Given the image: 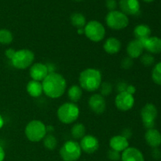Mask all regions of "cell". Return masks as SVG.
Masks as SVG:
<instances>
[{"mask_svg":"<svg viewBox=\"0 0 161 161\" xmlns=\"http://www.w3.org/2000/svg\"><path fill=\"white\" fill-rule=\"evenodd\" d=\"M83 96V89L80 86V85H72L68 90V97L71 102L76 103Z\"/></svg>","mask_w":161,"mask_h":161,"instance_id":"cell-23","label":"cell"},{"mask_svg":"<svg viewBox=\"0 0 161 161\" xmlns=\"http://www.w3.org/2000/svg\"><path fill=\"white\" fill-rule=\"evenodd\" d=\"M122 47L121 42L116 37H109L105 39L103 43V49L108 54H116L119 53Z\"/></svg>","mask_w":161,"mask_h":161,"instance_id":"cell-20","label":"cell"},{"mask_svg":"<svg viewBox=\"0 0 161 161\" xmlns=\"http://www.w3.org/2000/svg\"><path fill=\"white\" fill-rule=\"evenodd\" d=\"M152 156L154 159L156 160H158L161 157V152L160 149H158L157 148H153V150L152 152Z\"/></svg>","mask_w":161,"mask_h":161,"instance_id":"cell-35","label":"cell"},{"mask_svg":"<svg viewBox=\"0 0 161 161\" xmlns=\"http://www.w3.org/2000/svg\"><path fill=\"white\" fill-rule=\"evenodd\" d=\"M134 64L133 59L130 58H129L128 56L124 58V59L121 61V67L124 69H131L132 66Z\"/></svg>","mask_w":161,"mask_h":161,"instance_id":"cell-32","label":"cell"},{"mask_svg":"<svg viewBox=\"0 0 161 161\" xmlns=\"http://www.w3.org/2000/svg\"><path fill=\"white\" fill-rule=\"evenodd\" d=\"M47 133L46 124L38 119H33L28 123L25 129V136L31 142H39L42 141L47 135Z\"/></svg>","mask_w":161,"mask_h":161,"instance_id":"cell-4","label":"cell"},{"mask_svg":"<svg viewBox=\"0 0 161 161\" xmlns=\"http://www.w3.org/2000/svg\"><path fill=\"white\" fill-rule=\"evenodd\" d=\"M71 135L75 140H81L86 135V127L83 124H75L71 129Z\"/></svg>","mask_w":161,"mask_h":161,"instance_id":"cell-24","label":"cell"},{"mask_svg":"<svg viewBox=\"0 0 161 161\" xmlns=\"http://www.w3.org/2000/svg\"><path fill=\"white\" fill-rule=\"evenodd\" d=\"M75 1H77V2H80V1H83V0H75Z\"/></svg>","mask_w":161,"mask_h":161,"instance_id":"cell-43","label":"cell"},{"mask_svg":"<svg viewBox=\"0 0 161 161\" xmlns=\"http://www.w3.org/2000/svg\"><path fill=\"white\" fill-rule=\"evenodd\" d=\"M144 47L142 41L134 39L128 42L127 46V53L129 58L132 59L138 58L143 54Z\"/></svg>","mask_w":161,"mask_h":161,"instance_id":"cell-15","label":"cell"},{"mask_svg":"<svg viewBox=\"0 0 161 161\" xmlns=\"http://www.w3.org/2000/svg\"><path fill=\"white\" fill-rule=\"evenodd\" d=\"M53 130H54V128H53V127H52L51 125L47 126V131H48V132H53Z\"/></svg>","mask_w":161,"mask_h":161,"instance_id":"cell-41","label":"cell"},{"mask_svg":"<svg viewBox=\"0 0 161 161\" xmlns=\"http://www.w3.org/2000/svg\"><path fill=\"white\" fill-rule=\"evenodd\" d=\"M151 29L146 25H138L134 29V36L135 39L140 41H144L150 37Z\"/></svg>","mask_w":161,"mask_h":161,"instance_id":"cell-22","label":"cell"},{"mask_svg":"<svg viewBox=\"0 0 161 161\" xmlns=\"http://www.w3.org/2000/svg\"><path fill=\"white\" fill-rule=\"evenodd\" d=\"M121 135L124 137H125V138H127V139H129V138H130V137L132 136L131 130H130V129H128V128L124 129V130L122 131Z\"/></svg>","mask_w":161,"mask_h":161,"instance_id":"cell-36","label":"cell"},{"mask_svg":"<svg viewBox=\"0 0 161 161\" xmlns=\"http://www.w3.org/2000/svg\"><path fill=\"white\" fill-rule=\"evenodd\" d=\"M109 147L113 150L122 153L129 147V141L127 138L121 135H115L110 138Z\"/></svg>","mask_w":161,"mask_h":161,"instance_id":"cell-16","label":"cell"},{"mask_svg":"<svg viewBox=\"0 0 161 161\" xmlns=\"http://www.w3.org/2000/svg\"><path fill=\"white\" fill-rule=\"evenodd\" d=\"M35 53L28 49H20L11 59L12 65L19 70H24L31 67L34 64Z\"/></svg>","mask_w":161,"mask_h":161,"instance_id":"cell-5","label":"cell"},{"mask_svg":"<svg viewBox=\"0 0 161 161\" xmlns=\"http://www.w3.org/2000/svg\"><path fill=\"white\" fill-rule=\"evenodd\" d=\"M140 58H141V62L145 66H151L155 61V58L150 53H145L142 55Z\"/></svg>","mask_w":161,"mask_h":161,"instance_id":"cell-30","label":"cell"},{"mask_svg":"<svg viewBox=\"0 0 161 161\" xmlns=\"http://www.w3.org/2000/svg\"><path fill=\"white\" fill-rule=\"evenodd\" d=\"M144 47V50H146L151 53H160L161 52V39L157 36H150L146 40L142 41Z\"/></svg>","mask_w":161,"mask_h":161,"instance_id":"cell-18","label":"cell"},{"mask_svg":"<svg viewBox=\"0 0 161 161\" xmlns=\"http://www.w3.org/2000/svg\"><path fill=\"white\" fill-rule=\"evenodd\" d=\"M105 6L109 11L116 10V7H117V2L116 0H106Z\"/></svg>","mask_w":161,"mask_h":161,"instance_id":"cell-33","label":"cell"},{"mask_svg":"<svg viewBox=\"0 0 161 161\" xmlns=\"http://www.w3.org/2000/svg\"><path fill=\"white\" fill-rule=\"evenodd\" d=\"M121 12L126 15H138L140 13V3L138 0H119Z\"/></svg>","mask_w":161,"mask_h":161,"instance_id":"cell-14","label":"cell"},{"mask_svg":"<svg viewBox=\"0 0 161 161\" xmlns=\"http://www.w3.org/2000/svg\"><path fill=\"white\" fill-rule=\"evenodd\" d=\"M135 105V97L132 94L126 91L118 93L115 98V105L122 112H127L131 109Z\"/></svg>","mask_w":161,"mask_h":161,"instance_id":"cell-10","label":"cell"},{"mask_svg":"<svg viewBox=\"0 0 161 161\" xmlns=\"http://www.w3.org/2000/svg\"><path fill=\"white\" fill-rule=\"evenodd\" d=\"M15 53H16V50H14V49L9 48L6 50V52H5V55H6V57L8 58V59H9L11 61V59H12L13 57L14 56Z\"/></svg>","mask_w":161,"mask_h":161,"instance_id":"cell-34","label":"cell"},{"mask_svg":"<svg viewBox=\"0 0 161 161\" xmlns=\"http://www.w3.org/2000/svg\"><path fill=\"white\" fill-rule=\"evenodd\" d=\"M105 23L111 29L119 31L128 26L129 18L121 11H109L105 17Z\"/></svg>","mask_w":161,"mask_h":161,"instance_id":"cell-7","label":"cell"},{"mask_svg":"<svg viewBox=\"0 0 161 161\" xmlns=\"http://www.w3.org/2000/svg\"><path fill=\"white\" fill-rule=\"evenodd\" d=\"M43 142V146L48 150H53L58 146V140L56 137L53 135L52 134H48L45 136V138L42 139Z\"/></svg>","mask_w":161,"mask_h":161,"instance_id":"cell-26","label":"cell"},{"mask_svg":"<svg viewBox=\"0 0 161 161\" xmlns=\"http://www.w3.org/2000/svg\"><path fill=\"white\" fill-rule=\"evenodd\" d=\"M80 108L73 102H65L60 105L57 112V116L60 122L64 124H72L80 116Z\"/></svg>","mask_w":161,"mask_h":161,"instance_id":"cell-3","label":"cell"},{"mask_svg":"<svg viewBox=\"0 0 161 161\" xmlns=\"http://www.w3.org/2000/svg\"><path fill=\"white\" fill-rule=\"evenodd\" d=\"M88 105L94 113L97 115L103 114L106 109V102L105 97L100 94H94L90 97Z\"/></svg>","mask_w":161,"mask_h":161,"instance_id":"cell-11","label":"cell"},{"mask_svg":"<svg viewBox=\"0 0 161 161\" xmlns=\"http://www.w3.org/2000/svg\"><path fill=\"white\" fill-rule=\"evenodd\" d=\"M152 79L157 85H161V62L157 63L152 71Z\"/></svg>","mask_w":161,"mask_h":161,"instance_id":"cell-28","label":"cell"},{"mask_svg":"<svg viewBox=\"0 0 161 161\" xmlns=\"http://www.w3.org/2000/svg\"><path fill=\"white\" fill-rule=\"evenodd\" d=\"M70 20L72 25L78 29L83 28L86 24V17H84L83 14H80V13H73L71 15Z\"/></svg>","mask_w":161,"mask_h":161,"instance_id":"cell-25","label":"cell"},{"mask_svg":"<svg viewBox=\"0 0 161 161\" xmlns=\"http://www.w3.org/2000/svg\"><path fill=\"white\" fill-rule=\"evenodd\" d=\"M99 89H100L101 95L106 97L109 95L113 91V85L109 82H104V83H102Z\"/></svg>","mask_w":161,"mask_h":161,"instance_id":"cell-29","label":"cell"},{"mask_svg":"<svg viewBox=\"0 0 161 161\" xmlns=\"http://www.w3.org/2000/svg\"><path fill=\"white\" fill-rule=\"evenodd\" d=\"M157 113V108L153 104L148 103L143 106L141 110V118L146 128H153Z\"/></svg>","mask_w":161,"mask_h":161,"instance_id":"cell-9","label":"cell"},{"mask_svg":"<svg viewBox=\"0 0 161 161\" xmlns=\"http://www.w3.org/2000/svg\"><path fill=\"white\" fill-rule=\"evenodd\" d=\"M102 83V75L97 69H86L82 71L79 76L80 86L88 92H94L99 90Z\"/></svg>","mask_w":161,"mask_h":161,"instance_id":"cell-2","label":"cell"},{"mask_svg":"<svg viewBox=\"0 0 161 161\" xmlns=\"http://www.w3.org/2000/svg\"><path fill=\"white\" fill-rule=\"evenodd\" d=\"M126 92L134 95L135 93L136 92V88H135V86H133V85H127V89H126Z\"/></svg>","mask_w":161,"mask_h":161,"instance_id":"cell-37","label":"cell"},{"mask_svg":"<svg viewBox=\"0 0 161 161\" xmlns=\"http://www.w3.org/2000/svg\"><path fill=\"white\" fill-rule=\"evenodd\" d=\"M49 73L50 72L47 64L42 62L34 63L29 69V75L31 80L36 81L42 82Z\"/></svg>","mask_w":161,"mask_h":161,"instance_id":"cell-12","label":"cell"},{"mask_svg":"<svg viewBox=\"0 0 161 161\" xmlns=\"http://www.w3.org/2000/svg\"><path fill=\"white\" fill-rule=\"evenodd\" d=\"M143 1L146 2V3H152V2H153L154 0H143Z\"/></svg>","mask_w":161,"mask_h":161,"instance_id":"cell-42","label":"cell"},{"mask_svg":"<svg viewBox=\"0 0 161 161\" xmlns=\"http://www.w3.org/2000/svg\"><path fill=\"white\" fill-rule=\"evenodd\" d=\"M14 40L13 33L6 28L0 29V43L3 45H9Z\"/></svg>","mask_w":161,"mask_h":161,"instance_id":"cell-27","label":"cell"},{"mask_svg":"<svg viewBox=\"0 0 161 161\" xmlns=\"http://www.w3.org/2000/svg\"><path fill=\"white\" fill-rule=\"evenodd\" d=\"M146 143L152 148H157L161 144V134L155 128L148 129L145 134Z\"/></svg>","mask_w":161,"mask_h":161,"instance_id":"cell-19","label":"cell"},{"mask_svg":"<svg viewBox=\"0 0 161 161\" xmlns=\"http://www.w3.org/2000/svg\"><path fill=\"white\" fill-rule=\"evenodd\" d=\"M28 94L32 97H39L43 93L42 91V82L36 81V80H30L26 86Z\"/></svg>","mask_w":161,"mask_h":161,"instance_id":"cell-21","label":"cell"},{"mask_svg":"<svg viewBox=\"0 0 161 161\" xmlns=\"http://www.w3.org/2000/svg\"><path fill=\"white\" fill-rule=\"evenodd\" d=\"M3 126H4V119H3V116L0 115V129L3 128Z\"/></svg>","mask_w":161,"mask_h":161,"instance_id":"cell-40","label":"cell"},{"mask_svg":"<svg viewBox=\"0 0 161 161\" xmlns=\"http://www.w3.org/2000/svg\"><path fill=\"white\" fill-rule=\"evenodd\" d=\"M43 94L50 98H59L64 95L67 89V82L62 75L50 72L42 82Z\"/></svg>","mask_w":161,"mask_h":161,"instance_id":"cell-1","label":"cell"},{"mask_svg":"<svg viewBox=\"0 0 161 161\" xmlns=\"http://www.w3.org/2000/svg\"><path fill=\"white\" fill-rule=\"evenodd\" d=\"M121 161H145L142 153L135 147H128L121 153Z\"/></svg>","mask_w":161,"mask_h":161,"instance_id":"cell-17","label":"cell"},{"mask_svg":"<svg viewBox=\"0 0 161 161\" xmlns=\"http://www.w3.org/2000/svg\"><path fill=\"white\" fill-rule=\"evenodd\" d=\"M5 157H6V153H5L4 149L0 146V161L4 160Z\"/></svg>","mask_w":161,"mask_h":161,"instance_id":"cell-39","label":"cell"},{"mask_svg":"<svg viewBox=\"0 0 161 161\" xmlns=\"http://www.w3.org/2000/svg\"><path fill=\"white\" fill-rule=\"evenodd\" d=\"M80 147L82 152L88 154L94 153L99 149V141L95 136L91 135H86L80 140Z\"/></svg>","mask_w":161,"mask_h":161,"instance_id":"cell-13","label":"cell"},{"mask_svg":"<svg viewBox=\"0 0 161 161\" xmlns=\"http://www.w3.org/2000/svg\"><path fill=\"white\" fill-rule=\"evenodd\" d=\"M107 157L112 161L121 160V153H119L117 151L110 149L108 151V153H107Z\"/></svg>","mask_w":161,"mask_h":161,"instance_id":"cell-31","label":"cell"},{"mask_svg":"<svg viewBox=\"0 0 161 161\" xmlns=\"http://www.w3.org/2000/svg\"><path fill=\"white\" fill-rule=\"evenodd\" d=\"M59 154L64 161H76L82 155V149L78 142L69 140L60 149Z\"/></svg>","mask_w":161,"mask_h":161,"instance_id":"cell-6","label":"cell"},{"mask_svg":"<svg viewBox=\"0 0 161 161\" xmlns=\"http://www.w3.org/2000/svg\"><path fill=\"white\" fill-rule=\"evenodd\" d=\"M127 87V84L126 83H120L117 85V90H119V93L126 91Z\"/></svg>","mask_w":161,"mask_h":161,"instance_id":"cell-38","label":"cell"},{"mask_svg":"<svg viewBox=\"0 0 161 161\" xmlns=\"http://www.w3.org/2000/svg\"><path fill=\"white\" fill-rule=\"evenodd\" d=\"M83 30L86 38L94 42H99L103 40L106 34L104 25L97 20H91L86 23Z\"/></svg>","mask_w":161,"mask_h":161,"instance_id":"cell-8","label":"cell"}]
</instances>
